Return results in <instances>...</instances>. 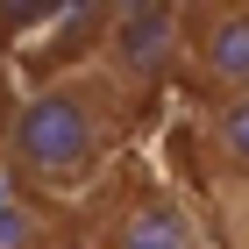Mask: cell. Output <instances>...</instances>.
<instances>
[{
    "instance_id": "6",
    "label": "cell",
    "mask_w": 249,
    "mask_h": 249,
    "mask_svg": "<svg viewBox=\"0 0 249 249\" xmlns=\"http://www.w3.org/2000/svg\"><path fill=\"white\" fill-rule=\"evenodd\" d=\"M0 135H7V114H0Z\"/></svg>"
},
{
    "instance_id": "4",
    "label": "cell",
    "mask_w": 249,
    "mask_h": 249,
    "mask_svg": "<svg viewBox=\"0 0 249 249\" xmlns=\"http://www.w3.org/2000/svg\"><path fill=\"white\" fill-rule=\"evenodd\" d=\"M0 249H86V221L71 213V199L29 192L0 171Z\"/></svg>"
},
{
    "instance_id": "5",
    "label": "cell",
    "mask_w": 249,
    "mask_h": 249,
    "mask_svg": "<svg viewBox=\"0 0 249 249\" xmlns=\"http://www.w3.org/2000/svg\"><path fill=\"white\" fill-rule=\"evenodd\" d=\"M199 150L221 178L249 185V93L235 100H207V114H199Z\"/></svg>"
},
{
    "instance_id": "3",
    "label": "cell",
    "mask_w": 249,
    "mask_h": 249,
    "mask_svg": "<svg viewBox=\"0 0 249 249\" xmlns=\"http://www.w3.org/2000/svg\"><path fill=\"white\" fill-rule=\"evenodd\" d=\"M86 249H207V235H199V221H192V207L178 199L164 178H121L107 199H100V213L86 221Z\"/></svg>"
},
{
    "instance_id": "2",
    "label": "cell",
    "mask_w": 249,
    "mask_h": 249,
    "mask_svg": "<svg viewBox=\"0 0 249 249\" xmlns=\"http://www.w3.org/2000/svg\"><path fill=\"white\" fill-rule=\"evenodd\" d=\"M178 78L199 107L249 93V0H185V15H178Z\"/></svg>"
},
{
    "instance_id": "1",
    "label": "cell",
    "mask_w": 249,
    "mask_h": 249,
    "mask_svg": "<svg viewBox=\"0 0 249 249\" xmlns=\"http://www.w3.org/2000/svg\"><path fill=\"white\" fill-rule=\"evenodd\" d=\"M135 114H142V86L114 71L107 57L71 64V71L43 78L7 107V135H0V171L21 178L29 192L50 199H78L93 192L128 142Z\"/></svg>"
}]
</instances>
